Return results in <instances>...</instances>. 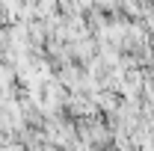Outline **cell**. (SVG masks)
I'll list each match as a JSON object with an SVG mask.
<instances>
[{
  "label": "cell",
  "mask_w": 154,
  "mask_h": 151,
  "mask_svg": "<svg viewBox=\"0 0 154 151\" xmlns=\"http://www.w3.org/2000/svg\"><path fill=\"white\" fill-rule=\"evenodd\" d=\"M45 151H57V148H45Z\"/></svg>",
  "instance_id": "obj_1"
}]
</instances>
